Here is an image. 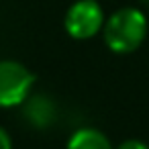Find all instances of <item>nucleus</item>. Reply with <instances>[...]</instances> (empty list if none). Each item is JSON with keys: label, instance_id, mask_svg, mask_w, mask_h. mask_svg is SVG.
<instances>
[{"label": "nucleus", "instance_id": "nucleus-7", "mask_svg": "<svg viewBox=\"0 0 149 149\" xmlns=\"http://www.w3.org/2000/svg\"><path fill=\"white\" fill-rule=\"evenodd\" d=\"M0 149H13V137L4 127H0Z\"/></svg>", "mask_w": 149, "mask_h": 149}, {"label": "nucleus", "instance_id": "nucleus-5", "mask_svg": "<svg viewBox=\"0 0 149 149\" xmlns=\"http://www.w3.org/2000/svg\"><path fill=\"white\" fill-rule=\"evenodd\" d=\"M65 149H112V143L102 131L94 127H82L70 135Z\"/></svg>", "mask_w": 149, "mask_h": 149}, {"label": "nucleus", "instance_id": "nucleus-6", "mask_svg": "<svg viewBox=\"0 0 149 149\" xmlns=\"http://www.w3.org/2000/svg\"><path fill=\"white\" fill-rule=\"evenodd\" d=\"M116 149H149V145H145V143L139 141V139H127V141H123Z\"/></svg>", "mask_w": 149, "mask_h": 149}, {"label": "nucleus", "instance_id": "nucleus-4", "mask_svg": "<svg viewBox=\"0 0 149 149\" xmlns=\"http://www.w3.org/2000/svg\"><path fill=\"white\" fill-rule=\"evenodd\" d=\"M23 116L27 123L35 129H47L57 118V106L55 102L45 94H31L23 102Z\"/></svg>", "mask_w": 149, "mask_h": 149}, {"label": "nucleus", "instance_id": "nucleus-1", "mask_svg": "<svg viewBox=\"0 0 149 149\" xmlns=\"http://www.w3.org/2000/svg\"><path fill=\"white\" fill-rule=\"evenodd\" d=\"M147 37V17L135 8L125 6L114 10L102 27L104 45L118 55H127L137 51Z\"/></svg>", "mask_w": 149, "mask_h": 149}, {"label": "nucleus", "instance_id": "nucleus-2", "mask_svg": "<svg viewBox=\"0 0 149 149\" xmlns=\"http://www.w3.org/2000/svg\"><path fill=\"white\" fill-rule=\"evenodd\" d=\"M35 76L31 70L15 59H0V108L23 106L31 96Z\"/></svg>", "mask_w": 149, "mask_h": 149}, {"label": "nucleus", "instance_id": "nucleus-3", "mask_svg": "<svg viewBox=\"0 0 149 149\" xmlns=\"http://www.w3.org/2000/svg\"><path fill=\"white\" fill-rule=\"evenodd\" d=\"M104 10L96 0H76L65 10L63 29L76 41H88L96 37L104 27Z\"/></svg>", "mask_w": 149, "mask_h": 149}]
</instances>
